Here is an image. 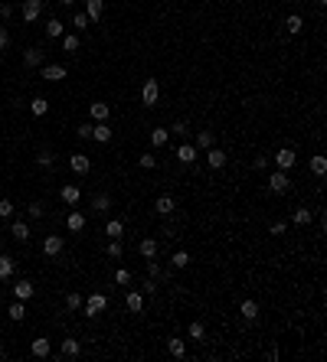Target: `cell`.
<instances>
[{
    "label": "cell",
    "instance_id": "1",
    "mask_svg": "<svg viewBox=\"0 0 327 362\" xmlns=\"http://www.w3.org/2000/svg\"><path fill=\"white\" fill-rule=\"evenodd\" d=\"M105 310H108V294H102V290H95V294H88L82 300V313L85 316H99Z\"/></svg>",
    "mask_w": 327,
    "mask_h": 362
},
{
    "label": "cell",
    "instance_id": "2",
    "mask_svg": "<svg viewBox=\"0 0 327 362\" xmlns=\"http://www.w3.org/2000/svg\"><path fill=\"white\" fill-rule=\"evenodd\" d=\"M268 193H275V196H285V193L291 189V180H288V170H275V173H268Z\"/></svg>",
    "mask_w": 327,
    "mask_h": 362
},
{
    "label": "cell",
    "instance_id": "3",
    "mask_svg": "<svg viewBox=\"0 0 327 362\" xmlns=\"http://www.w3.org/2000/svg\"><path fill=\"white\" fill-rule=\"evenodd\" d=\"M157 101H161V82H157V78H147V82L141 85V104L154 108Z\"/></svg>",
    "mask_w": 327,
    "mask_h": 362
},
{
    "label": "cell",
    "instance_id": "4",
    "mask_svg": "<svg viewBox=\"0 0 327 362\" xmlns=\"http://www.w3.org/2000/svg\"><path fill=\"white\" fill-rule=\"evenodd\" d=\"M272 160H275V166H278V170H291V166L298 163V154H295L291 147H278Z\"/></svg>",
    "mask_w": 327,
    "mask_h": 362
},
{
    "label": "cell",
    "instance_id": "5",
    "mask_svg": "<svg viewBox=\"0 0 327 362\" xmlns=\"http://www.w3.org/2000/svg\"><path fill=\"white\" fill-rule=\"evenodd\" d=\"M40 13H43V0H23V4H20V16L26 23H36Z\"/></svg>",
    "mask_w": 327,
    "mask_h": 362
},
{
    "label": "cell",
    "instance_id": "6",
    "mask_svg": "<svg viewBox=\"0 0 327 362\" xmlns=\"http://www.w3.org/2000/svg\"><path fill=\"white\" fill-rule=\"evenodd\" d=\"M40 72H43L46 82H63V78H66V66L63 62H43Z\"/></svg>",
    "mask_w": 327,
    "mask_h": 362
},
{
    "label": "cell",
    "instance_id": "7",
    "mask_svg": "<svg viewBox=\"0 0 327 362\" xmlns=\"http://www.w3.org/2000/svg\"><path fill=\"white\" fill-rule=\"evenodd\" d=\"M63 248H66V242H63L59 235H46V238H43V254H46V258L63 254Z\"/></svg>",
    "mask_w": 327,
    "mask_h": 362
},
{
    "label": "cell",
    "instance_id": "8",
    "mask_svg": "<svg viewBox=\"0 0 327 362\" xmlns=\"http://www.w3.org/2000/svg\"><path fill=\"white\" fill-rule=\"evenodd\" d=\"M43 62H46V52H43L40 46H30V49L23 52V66L26 69H40Z\"/></svg>",
    "mask_w": 327,
    "mask_h": 362
},
{
    "label": "cell",
    "instance_id": "9",
    "mask_svg": "<svg viewBox=\"0 0 327 362\" xmlns=\"http://www.w3.org/2000/svg\"><path fill=\"white\" fill-rule=\"evenodd\" d=\"M111 137H114V131L108 127V121H99V124L92 121V140L95 144H108Z\"/></svg>",
    "mask_w": 327,
    "mask_h": 362
},
{
    "label": "cell",
    "instance_id": "10",
    "mask_svg": "<svg viewBox=\"0 0 327 362\" xmlns=\"http://www.w3.org/2000/svg\"><path fill=\"white\" fill-rule=\"evenodd\" d=\"M226 160H229L226 150H219V147H209V150H206V166H209V170H223Z\"/></svg>",
    "mask_w": 327,
    "mask_h": 362
},
{
    "label": "cell",
    "instance_id": "11",
    "mask_svg": "<svg viewBox=\"0 0 327 362\" xmlns=\"http://www.w3.org/2000/svg\"><path fill=\"white\" fill-rule=\"evenodd\" d=\"M154 212H157V216H164V219H167V216H174V212H177V199H174V196H157Z\"/></svg>",
    "mask_w": 327,
    "mask_h": 362
},
{
    "label": "cell",
    "instance_id": "12",
    "mask_svg": "<svg viewBox=\"0 0 327 362\" xmlns=\"http://www.w3.org/2000/svg\"><path fill=\"white\" fill-rule=\"evenodd\" d=\"M138 251H141V258H144V261L157 258V251H161V248H157V238H151V235L141 238V242H138Z\"/></svg>",
    "mask_w": 327,
    "mask_h": 362
},
{
    "label": "cell",
    "instance_id": "13",
    "mask_svg": "<svg viewBox=\"0 0 327 362\" xmlns=\"http://www.w3.org/2000/svg\"><path fill=\"white\" fill-rule=\"evenodd\" d=\"M197 154H200V150L193 147V144H180V147H177V160H180L183 166H193V163H197Z\"/></svg>",
    "mask_w": 327,
    "mask_h": 362
},
{
    "label": "cell",
    "instance_id": "14",
    "mask_svg": "<svg viewBox=\"0 0 327 362\" xmlns=\"http://www.w3.org/2000/svg\"><path fill=\"white\" fill-rule=\"evenodd\" d=\"M10 235L16 238V242H30L33 228H30V222H23V219H13V225H10Z\"/></svg>",
    "mask_w": 327,
    "mask_h": 362
},
{
    "label": "cell",
    "instance_id": "15",
    "mask_svg": "<svg viewBox=\"0 0 327 362\" xmlns=\"http://www.w3.org/2000/svg\"><path fill=\"white\" fill-rule=\"evenodd\" d=\"M59 196H63L66 206H79V199H82V189H79L75 183H66V186L59 189Z\"/></svg>",
    "mask_w": 327,
    "mask_h": 362
},
{
    "label": "cell",
    "instance_id": "16",
    "mask_svg": "<svg viewBox=\"0 0 327 362\" xmlns=\"http://www.w3.org/2000/svg\"><path fill=\"white\" fill-rule=\"evenodd\" d=\"M33 294H36V287H33V281L20 278V281H16V284H13V297H16V300H30Z\"/></svg>",
    "mask_w": 327,
    "mask_h": 362
},
{
    "label": "cell",
    "instance_id": "17",
    "mask_svg": "<svg viewBox=\"0 0 327 362\" xmlns=\"http://www.w3.org/2000/svg\"><path fill=\"white\" fill-rule=\"evenodd\" d=\"M69 166H72V173H79V176H85L88 170H92V160H88L85 154H72V157H69Z\"/></svg>",
    "mask_w": 327,
    "mask_h": 362
},
{
    "label": "cell",
    "instance_id": "18",
    "mask_svg": "<svg viewBox=\"0 0 327 362\" xmlns=\"http://www.w3.org/2000/svg\"><path fill=\"white\" fill-rule=\"evenodd\" d=\"M125 307L131 313H141V310H144V294H141V290H128V294H125Z\"/></svg>",
    "mask_w": 327,
    "mask_h": 362
},
{
    "label": "cell",
    "instance_id": "19",
    "mask_svg": "<svg viewBox=\"0 0 327 362\" xmlns=\"http://www.w3.org/2000/svg\"><path fill=\"white\" fill-rule=\"evenodd\" d=\"M59 352H63V359H75L79 352H82V343L69 336V339H63V343H59Z\"/></svg>",
    "mask_w": 327,
    "mask_h": 362
},
{
    "label": "cell",
    "instance_id": "20",
    "mask_svg": "<svg viewBox=\"0 0 327 362\" xmlns=\"http://www.w3.org/2000/svg\"><path fill=\"white\" fill-rule=\"evenodd\" d=\"M66 228H69V232H72V235H75V232H82V228H85V216L79 212L75 206H72V212L66 216Z\"/></svg>",
    "mask_w": 327,
    "mask_h": 362
},
{
    "label": "cell",
    "instance_id": "21",
    "mask_svg": "<svg viewBox=\"0 0 327 362\" xmlns=\"http://www.w3.org/2000/svg\"><path fill=\"white\" fill-rule=\"evenodd\" d=\"M30 352H33L36 359H46L49 352H52V343H49L46 336H40V339H33V343H30Z\"/></svg>",
    "mask_w": 327,
    "mask_h": 362
},
{
    "label": "cell",
    "instance_id": "22",
    "mask_svg": "<svg viewBox=\"0 0 327 362\" xmlns=\"http://www.w3.org/2000/svg\"><path fill=\"white\" fill-rule=\"evenodd\" d=\"M108 114H111V108L105 101H95V104H88V118L99 124V121H108Z\"/></svg>",
    "mask_w": 327,
    "mask_h": 362
},
{
    "label": "cell",
    "instance_id": "23",
    "mask_svg": "<svg viewBox=\"0 0 327 362\" xmlns=\"http://www.w3.org/2000/svg\"><path fill=\"white\" fill-rule=\"evenodd\" d=\"M281 26H285V33H291V36H295V33H301V30H304V16H301V13H288Z\"/></svg>",
    "mask_w": 327,
    "mask_h": 362
},
{
    "label": "cell",
    "instance_id": "24",
    "mask_svg": "<svg viewBox=\"0 0 327 362\" xmlns=\"http://www.w3.org/2000/svg\"><path fill=\"white\" fill-rule=\"evenodd\" d=\"M7 316H10L13 323H23L26 320V300H13V304L7 307Z\"/></svg>",
    "mask_w": 327,
    "mask_h": 362
},
{
    "label": "cell",
    "instance_id": "25",
    "mask_svg": "<svg viewBox=\"0 0 327 362\" xmlns=\"http://www.w3.org/2000/svg\"><path fill=\"white\" fill-rule=\"evenodd\" d=\"M197 150H209V147H216V134L213 131H197V144H193Z\"/></svg>",
    "mask_w": 327,
    "mask_h": 362
},
{
    "label": "cell",
    "instance_id": "26",
    "mask_svg": "<svg viewBox=\"0 0 327 362\" xmlns=\"http://www.w3.org/2000/svg\"><path fill=\"white\" fill-rule=\"evenodd\" d=\"M16 271V261L10 258V254H0V281H10Z\"/></svg>",
    "mask_w": 327,
    "mask_h": 362
},
{
    "label": "cell",
    "instance_id": "27",
    "mask_svg": "<svg viewBox=\"0 0 327 362\" xmlns=\"http://www.w3.org/2000/svg\"><path fill=\"white\" fill-rule=\"evenodd\" d=\"M105 13V0H85V16L88 20H99Z\"/></svg>",
    "mask_w": 327,
    "mask_h": 362
},
{
    "label": "cell",
    "instance_id": "28",
    "mask_svg": "<svg viewBox=\"0 0 327 362\" xmlns=\"http://www.w3.org/2000/svg\"><path fill=\"white\" fill-rule=\"evenodd\" d=\"M239 313H242V320H259V304H255V300H242Z\"/></svg>",
    "mask_w": 327,
    "mask_h": 362
},
{
    "label": "cell",
    "instance_id": "29",
    "mask_svg": "<svg viewBox=\"0 0 327 362\" xmlns=\"http://www.w3.org/2000/svg\"><path fill=\"white\" fill-rule=\"evenodd\" d=\"M63 33H66V23L63 20H46V36H52V39H63Z\"/></svg>",
    "mask_w": 327,
    "mask_h": 362
},
{
    "label": "cell",
    "instance_id": "30",
    "mask_svg": "<svg viewBox=\"0 0 327 362\" xmlns=\"http://www.w3.org/2000/svg\"><path fill=\"white\" fill-rule=\"evenodd\" d=\"M105 235H108V238H125V222H121V219H108Z\"/></svg>",
    "mask_w": 327,
    "mask_h": 362
},
{
    "label": "cell",
    "instance_id": "31",
    "mask_svg": "<svg viewBox=\"0 0 327 362\" xmlns=\"http://www.w3.org/2000/svg\"><path fill=\"white\" fill-rule=\"evenodd\" d=\"M167 140H170V131L167 127H154L151 131V147H167Z\"/></svg>",
    "mask_w": 327,
    "mask_h": 362
},
{
    "label": "cell",
    "instance_id": "32",
    "mask_svg": "<svg viewBox=\"0 0 327 362\" xmlns=\"http://www.w3.org/2000/svg\"><path fill=\"white\" fill-rule=\"evenodd\" d=\"M167 352H170V356H177V359H183V356H187V343H183V339H167Z\"/></svg>",
    "mask_w": 327,
    "mask_h": 362
},
{
    "label": "cell",
    "instance_id": "33",
    "mask_svg": "<svg viewBox=\"0 0 327 362\" xmlns=\"http://www.w3.org/2000/svg\"><path fill=\"white\" fill-rule=\"evenodd\" d=\"M311 219H314V212H311V209H295V212H291V222H295V225H311Z\"/></svg>",
    "mask_w": 327,
    "mask_h": 362
},
{
    "label": "cell",
    "instance_id": "34",
    "mask_svg": "<svg viewBox=\"0 0 327 362\" xmlns=\"http://www.w3.org/2000/svg\"><path fill=\"white\" fill-rule=\"evenodd\" d=\"M92 209H95V212H108V209H111V196H108V193H99V196L92 199Z\"/></svg>",
    "mask_w": 327,
    "mask_h": 362
},
{
    "label": "cell",
    "instance_id": "35",
    "mask_svg": "<svg viewBox=\"0 0 327 362\" xmlns=\"http://www.w3.org/2000/svg\"><path fill=\"white\" fill-rule=\"evenodd\" d=\"M170 264H174L177 271H183V268H187V264H190V251L177 248V251H174V258H170Z\"/></svg>",
    "mask_w": 327,
    "mask_h": 362
},
{
    "label": "cell",
    "instance_id": "36",
    "mask_svg": "<svg viewBox=\"0 0 327 362\" xmlns=\"http://www.w3.org/2000/svg\"><path fill=\"white\" fill-rule=\"evenodd\" d=\"M187 333H190V339H197V343H203V339H206V326H203L200 320H193V323L187 326Z\"/></svg>",
    "mask_w": 327,
    "mask_h": 362
},
{
    "label": "cell",
    "instance_id": "37",
    "mask_svg": "<svg viewBox=\"0 0 327 362\" xmlns=\"http://www.w3.org/2000/svg\"><path fill=\"white\" fill-rule=\"evenodd\" d=\"M30 111L36 114V118H43V114L49 111V101H46V98H33V101H30Z\"/></svg>",
    "mask_w": 327,
    "mask_h": 362
},
{
    "label": "cell",
    "instance_id": "38",
    "mask_svg": "<svg viewBox=\"0 0 327 362\" xmlns=\"http://www.w3.org/2000/svg\"><path fill=\"white\" fill-rule=\"evenodd\" d=\"M43 212H46V206H43L40 199H33L30 206H26V216H30V219H43Z\"/></svg>",
    "mask_w": 327,
    "mask_h": 362
},
{
    "label": "cell",
    "instance_id": "39",
    "mask_svg": "<svg viewBox=\"0 0 327 362\" xmlns=\"http://www.w3.org/2000/svg\"><path fill=\"white\" fill-rule=\"evenodd\" d=\"M63 49L66 52H79V36L75 33H63Z\"/></svg>",
    "mask_w": 327,
    "mask_h": 362
},
{
    "label": "cell",
    "instance_id": "40",
    "mask_svg": "<svg viewBox=\"0 0 327 362\" xmlns=\"http://www.w3.org/2000/svg\"><path fill=\"white\" fill-rule=\"evenodd\" d=\"M268 235H275V238L288 235V222H285V219H278V222H272V225H268Z\"/></svg>",
    "mask_w": 327,
    "mask_h": 362
},
{
    "label": "cell",
    "instance_id": "41",
    "mask_svg": "<svg viewBox=\"0 0 327 362\" xmlns=\"http://www.w3.org/2000/svg\"><path fill=\"white\" fill-rule=\"evenodd\" d=\"M167 131H170V134H177V137H187V134H190V124H187V121H174Z\"/></svg>",
    "mask_w": 327,
    "mask_h": 362
},
{
    "label": "cell",
    "instance_id": "42",
    "mask_svg": "<svg viewBox=\"0 0 327 362\" xmlns=\"http://www.w3.org/2000/svg\"><path fill=\"white\" fill-rule=\"evenodd\" d=\"M125 254V245H121V238H111L108 242V258H121Z\"/></svg>",
    "mask_w": 327,
    "mask_h": 362
},
{
    "label": "cell",
    "instance_id": "43",
    "mask_svg": "<svg viewBox=\"0 0 327 362\" xmlns=\"http://www.w3.org/2000/svg\"><path fill=\"white\" fill-rule=\"evenodd\" d=\"M138 166H141V170H154V166H157V157H154V154H141V157H138Z\"/></svg>",
    "mask_w": 327,
    "mask_h": 362
},
{
    "label": "cell",
    "instance_id": "44",
    "mask_svg": "<svg viewBox=\"0 0 327 362\" xmlns=\"http://www.w3.org/2000/svg\"><path fill=\"white\" fill-rule=\"evenodd\" d=\"M82 294H75V290H72V294H66V307H69V310H82Z\"/></svg>",
    "mask_w": 327,
    "mask_h": 362
},
{
    "label": "cell",
    "instance_id": "45",
    "mask_svg": "<svg viewBox=\"0 0 327 362\" xmlns=\"http://www.w3.org/2000/svg\"><path fill=\"white\" fill-rule=\"evenodd\" d=\"M52 160H56V157H52L49 150H40V154H36V166H43V170H49Z\"/></svg>",
    "mask_w": 327,
    "mask_h": 362
},
{
    "label": "cell",
    "instance_id": "46",
    "mask_svg": "<svg viewBox=\"0 0 327 362\" xmlns=\"http://www.w3.org/2000/svg\"><path fill=\"white\" fill-rule=\"evenodd\" d=\"M311 170H314L317 176H324V173H327V157H311Z\"/></svg>",
    "mask_w": 327,
    "mask_h": 362
},
{
    "label": "cell",
    "instance_id": "47",
    "mask_svg": "<svg viewBox=\"0 0 327 362\" xmlns=\"http://www.w3.org/2000/svg\"><path fill=\"white\" fill-rule=\"evenodd\" d=\"M114 284L128 287V284H131V271H128V268H118V271H114Z\"/></svg>",
    "mask_w": 327,
    "mask_h": 362
},
{
    "label": "cell",
    "instance_id": "48",
    "mask_svg": "<svg viewBox=\"0 0 327 362\" xmlns=\"http://www.w3.org/2000/svg\"><path fill=\"white\" fill-rule=\"evenodd\" d=\"M147 278H167V271H164L161 264H157V261L151 258V261H147Z\"/></svg>",
    "mask_w": 327,
    "mask_h": 362
},
{
    "label": "cell",
    "instance_id": "49",
    "mask_svg": "<svg viewBox=\"0 0 327 362\" xmlns=\"http://www.w3.org/2000/svg\"><path fill=\"white\" fill-rule=\"evenodd\" d=\"M13 212H16L13 202L10 199H0V219H13Z\"/></svg>",
    "mask_w": 327,
    "mask_h": 362
},
{
    "label": "cell",
    "instance_id": "50",
    "mask_svg": "<svg viewBox=\"0 0 327 362\" xmlns=\"http://www.w3.org/2000/svg\"><path fill=\"white\" fill-rule=\"evenodd\" d=\"M141 294H157V278H144V284H141Z\"/></svg>",
    "mask_w": 327,
    "mask_h": 362
},
{
    "label": "cell",
    "instance_id": "51",
    "mask_svg": "<svg viewBox=\"0 0 327 362\" xmlns=\"http://www.w3.org/2000/svg\"><path fill=\"white\" fill-rule=\"evenodd\" d=\"M88 23H92V20H88L85 13H75V16H72V26H75V30H88Z\"/></svg>",
    "mask_w": 327,
    "mask_h": 362
},
{
    "label": "cell",
    "instance_id": "52",
    "mask_svg": "<svg viewBox=\"0 0 327 362\" xmlns=\"http://www.w3.org/2000/svg\"><path fill=\"white\" fill-rule=\"evenodd\" d=\"M75 134L82 137V140H92V121H88V124H79V127H75Z\"/></svg>",
    "mask_w": 327,
    "mask_h": 362
},
{
    "label": "cell",
    "instance_id": "53",
    "mask_svg": "<svg viewBox=\"0 0 327 362\" xmlns=\"http://www.w3.org/2000/svg\"><path fill=\"white\" fill-rule=\"evenodd\" d=\"M10 46V33H7V26H0V49Z\"/></svg>",
    "mask_w": 327,
    "mask_h": 362
},
{
    "label": "cell",
    "instance_id": "54",
    "mask_svg": "<svg viewBox=\"0 0 327 362\" xmlns=\"http://www.w3.org/2000/svg\"><path fill=\"white\" fill-rule=\"evenodd\" d=\"M252 166H255V170H265V166H268V157H255Z\"/></svg>",
    "mask_w": 327,
    "mask_h": 362
},
{
    "label": "cell",
    "instance_id": "55",
    "mask_svg": "<svg viewBox=\"0 0 327 362\" xmlns=\"http://www.w3.org/2000/svg\"><path fill=\"white\" fill-rule=\"evenodd\" d=\"M10 13H13V7H10V4H0V16H4V20H7Z\"/></svg>",
    "mask_w": 327,
    "mask_h": 362
},
{
    "label": "cell",
    "instance_id": "56",
    "mask_svg": "<svg viewBox=\"0 0 327 362\" xmlns=\"http://www.w3.org/2000/svg\"><path fill=\"white\" fill-rule=\"evenodd\" d=\"M59 4H63V7H75L79 0H59Z\"/></svg>",
    "mask_w": 327,
    "mask_h": 362
},
{
    "label": "cell",
    "instance_id": "57",
    "mask_svg": "<svg viewBox=\"0 0 327 362\" xmlns=\"http://www.w3.org/2000/svg\"><path fill=\"white\" fill-rule=\"evenodd\" d=\"M4 356H7V349H4V346H0V359H4Z\"/></svg>",
    "mask_w": 327,
    "mask_h": 362
}]
</instances>
